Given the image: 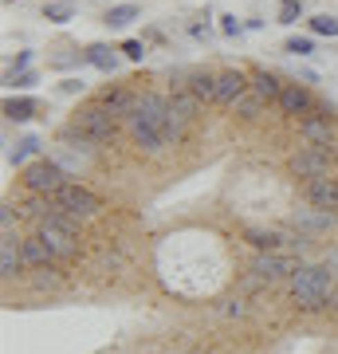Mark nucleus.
I'll use <instances>...</instances> for the list:
<instances>
[{"label":"nucleus","mask_w":338,"mask_h":354,"mask_svg":"<svg viewBox=\"0 0 338 354\" xmlns=\"http://www.w3.org/2000/svg\"><path fill=\"white\" fill-rule=\"evenodd\" d=\"M165 111H169V99H165V95H158V91H138V106L126 114V127H130L134 142H138L146 153L165 150V134H162Z\"/></svg>","instance_id":"f257e3e1"},{"label":"nucleus","mask_w":338,"mask_h":354,"mask_svg":"<svg viewBox=\"0 0 338 354\" xmlns=\"http://www.w3.org/2000/svg\"><path fill=\"white\" fill-rule=\"evenodd\" d=\"M288 288H291V299L303 311H323V307L335 304V276L323 264H299V272L288 279Z\"/></svg>","instance_id":"f03ea898"},{"label":"nucleus","mask_w":338,"mask_h":354,"mask_svg":"<svg viewBox=\"0 0 338 354\" xmlns=\"http://www.w3.org/2000/svg\"><path fill=\"white\" fill-rule=\"evenodd\" d=\"M114 134H118V114H111L99 102L79 106L71 127L63 130L67 142H83V146H106V142H114Z\"/></svg>","instance_id":"7ed1b4c3"},{"label":"nucleus","mask_w":338,"mask_h":354,"mask_svg":"<svg viewBox=\"0 0 338 354\" xmlns=\"http://www.w3.org/2000/svg\"><path fill=\"white\" fill-rule=\"evenodd\" d=\"M79 221L75 216H67V213H48L44 221H36V236L44 241V248H48L55 260L59 256H75L79 252Z\"/></svg>","instance_id":"20e7f679"},{"label":"nucleus","mask_w":338,"mask_h":354,"mask_svg":"<svg viewBox=\"0 0 338 354\" xmlns=\"http://www.w3.org/2000/svg\"><path fill=\"white\" fill-rule=\"evenodd\" d=\"M335 106H314L311 114H303L299 118V134H303V142L307 146H319V150H330L335 146Z\"/></svg>","instance_id":"39448f33"},{"label":"nucleus","mask_w":338,"mask_h":354,"mask_svg":"<svg viewBox=\"0 0 338 354\" xmlns=\"http://www.w3.org/2000/svg\"><path fill=\"white\" fill-rule=\"evenodd\" d=\"M55 209H59V213H67V216H75V221H91V216L99 213L102 205H99V197H95L87 185L67 181V185L55 193Z\"/></svg>","instance_id":"423d86ee"},{"label":"nucleus","mask_w":338,"mask_h":354,"mask_svg":"<svg viewBox=\"0 0 338 354\" xmlns=\"http://www.w3.org/2000/svg\"><path fill=\"white\" fill-rule=\"evenodd\" d=\"M24 185H28V193H48V197H55V193L67 185V174H63L59 162L36 158V162L24 169Z\"/></svg>","instance_id":"0eeeda50"},{"label":"nucleus","mask_w":338,"mask_h":354,"mask_svg":"<svg viewBox=\"0 0 338 354\" xmlns=\"http://www.w3.org/2000/svg\"><path fill=\"white\" fill-rule=\"evenodd\" d=\"M288 169L295 177L307 181H319V177H330V150H319V146H299V150L288 158Z\"/></svg>","instance_id":"6e6552de"},{"label":"nucleus","mask_w":338,"mask_h":354,"mask_svg":"<svg viewBox=\"0 0 338 354\" xmlns=\"http://www.w3.org/2000/svg\"><path fill=\"white\" fill-rule=\"evenodd\" d=\"M299 272V264L291 260V256H283V252H256L252 256V276L260 279V283H279V279H291Z\"/></svg>","instance_id":"1a4fd4ad"},{"label":"nucleus","mask_w":338,"mask_h":354,"mask_svg":"<svg viewBox=\"0 0 338 354\" xmlns=\"http://www.w3.org/2000/svg\"><path fill=\"white\" fill-rule=\"evenodd\" d=\"M28 268L24 260V241L16 232H4L0 236V279H16Z\"/></svg>","instance_id":"9d476101"},{"label":"nucleus","mask_w":338,"mask_h":354,"mask_svg":"<svg viewBox=\"0 0 338 354\" xmlns=\"http://www.w3.org/2000/svg\"><path fill=\"white\" fill-rule=\"evenodd\" d=\"M276 106L283 114H291V118H299V114H311L319 102H314L311 87H303V83H283V91H279Z\"/></svg>","instance_id":"9b49d317"},{"label":"nucleus","mask_w":338,"mask_h":354,"mask_svg":"<svg viewBox=\"0 0 338 354\" xmlns=\"http://www.w3.org/2000/svg\"><path fill=\"white\" fill-rule=\"evenodd\" d=\"M307 201L323 213H338V177H319V181H307L303 185Z\"/></svg>","instance_id":"f8f14e48"},{"label":"nucleus","mask_w":338,"mask_h":354,"mask_svg":"<svg viewBox=\"0 0 338 354\" xmlns=\"http://www.w3.org/2000/svg\"><path fill=\"white\" fill-rule=\"evenodd\" d=\"M248 87H252L248 71H220V75H216V102H220V106H236V99Z\"/></svg>","instance_id":"ddd939ff"},{"label":"nucleus","mask_w":338,"mask_h":354,"mask_svg":"<svg viewBox=\"0 0 338 354\" xmlns=\"http://www.w3.org/2000/svg\"><path fill=\"white\" fill-rule=\"evenodd\" d=\"M95 102H99V106H106L111 114H118V118H126V114L138 106V91H130V87H106Z\"/></svg>","instance_id":"4468645a"},{"label":"nucleus","mask_w":338,"mask_h":354,"mask_svg":"<svg viewBox=\"0 0 338 354\" xmlns=\"http://www.w3.org/2000/svg\"><path fill=\"white\" fill-rule=\"evenodd\" d=\"M189 127H193V118L177 111H165V122H162V134H165V146H181L189 138Z\"/></svg>","instance_id":"2eb2a0df"},{"label":"nucleus","mask_w":338,"mask_h":354,"mask_svg":"<svg viewBox=\"0 0 338 354\" xmlns=\"http://www.w3.org/2000/svg\"><path fill=\"white\" fill-rule=\"evenodd\" d=\"M189 91L200 102H216V75L213 71H200V67H189Z\"/></svg>","instance_id":"dca6fc26"},{"label":"nucleus","mask_w":338,"mask_h":354,"mask_svg":"<svg viewBox=\"0 0 338 354\" xmlns=\"http://www.w3.org/2000/svg\"><path fill=\"white\" fill-rule=\"evenodd\" d=\"M232 111H236L240 118H248V122H252V118H260V114L267 111V99H263L260 91H252V87H248V91H244V95L236 99V106H232Z\"/></svg>","instance_id":"f3484780"},{"label":"nucleus","mask_w":338,"mask_h":354,"mask_svg":"<svg viewBox=\"0 0 338 354\" xmlns=\"http://www.w3.org/2000/svg\"><path fill=\"white\" fill-rule=\"evenodd\" d=\"M335 225V213H323V209H314V213H307V209H299L295 213V228H303V232H323V228Z\"/></svg>","instance_id":"a211bd4d"},{"label":"nucleus","mask_w":338,"mask_h":354,"mask_svg":"<svg viewBox=\"0 0 338 354\" xmlns=\"http://www.w3.org/2000/svg\"><path fill=\"white\" fill-rule=\"evenodd\" d=\"M252 91H260L267 102H276V99H279V91H283V83H279L272 71H252Z\"/></svg>","instance_id":"6ab92c4d"},{"label":"nucleus","mask_w":338,"mask_h":354,"mask_svg":"<svg viewBox=\"0 0 338 354\" xmlns=\"http://www.w3.org/2000/svg\"><path fill=\"white\" fill-rule=\"evenodd\" d=\"M169 111L185 114V118H197V111H200V99L193 95V91H173V95H169Z\"/></svg>","instance_id":"aec40b11"},{"label":"nucleus","mask_w":338,"mask_h":354,"mask_svg":"<svg viewBox=\"0 0 338 354\" xmlns=\"http://www.w3.org/2000/svg\"><path fill=\"white\" fill-rule=\"evenodd\" d=\"M87 64H95L99 71H114V67H118V55H114V48H106V44H91Z\"/></svg>","instance_id":"412c9836"},{"label":"nucleus","mask_w":338,"mask_h":354,"mask_svg":"<svg viewBox=\"0 0 338 354\" xmlns=\"http://www.w3.org/2000/svg\"><path fill=\"white\" fill-rule=\"evenodd\" d=\"M24 260H28V268H48L55 256L44 248V241H39V236H32V241H24Z\"/></svg>","instance_id":"4be33fe9"},{"label":"nucleus","mask_w":338,"mask_h":354,"mask_svg":"<svg viewBox=\"0 0 338 354\" xmlns=\"http://www.w3.org/2000/svg\"><path fill=\"white\" fill-rule=\"evenodd\" d=\"M102 20H106L111 28H130L134 20H138V8H134V4H118V8H111Z\"/></svg>","instance_id":"5701e85b"},{"label":"nucleus","mask_w":338,"mask_h":354,"mask_svg":"<svg viewBox=\"0 0 338 354\" xmlns=\"http://www.w3.org/2000/svg\"><path fill=\"white\" fill-rule=\"evenodd\" d=\"M4 114H8L12 122H28V118L36 114V102L32 99H8L4 102Z\"/></svg>","instance_id":"b1692460"},{"label":"nucleus","mask_w":338,"mask_h":354,"mask_svg":"<svg viewBox=\"0 0 338 354\" xmlns=\"http://www.w3.org/2000/svg\"><path fill=\"white\" fill-rule=\"evenodd\" d=\"M248 241L256 244L260 252H272V248H279V244H283V236H279V232H272V228H267V232H263V228H252Z\"/></svg>","instance_id":"393cba45"},{"label":"nucleus","mask_w":338,"mask_h":354,"mask_svg":"<svg viewBox=\"0 0 338 354\" xmlns=\"http://www.w3.org/2000/svg\"><path fill=\"white\" fill-rule=\"evenodd\" d=\"M32 288H36V291L59 288V272H55V268H36V276H32Z\"/></svg>","instance_id":"a878e982"},{"label":"nucleus","mask_w":338,"mask_h":354,"mask_svg":"<svg viewBox=\"0 0 338 354\" xmlns=\"http://www.w3.org/2000/svg\"><path fill=\"white\" fill-rule=\"evenodd\" d=\"M32 153H39V138H24V142H16V146H12V153H8V162H12V165H20L24 158H32Z\"/></svg>","instance_id":"bb28decb"},{"label":"nucleus","mask_w":338,"mask_h":354,"mask_svg":"<svg viewBox=\"0 0 338 354\" xmlns=\"http://www.w3.org/2000/svg\"><path fill=\"white\" fill-rule=\"evenodd\" d=\"M311 32L314 36H338V16H311Z\"/></svg>","instance_id":"cd10ccee"},{"label":"nucleus","mask_w":338,"mask_h":354,"mask_svg":"<svg viewBox=\"0 0 338 354\" xmlns=\"http://www.w3.org/2000/svg\"><path fill=\"white\" fill-rule=\"evenodd\" d=\"M299 16H303V4H299V0H283V4H279V24H295Z\"/></svg>","instance_id":"c85d7f7f"},{"label":"nucleus","mask_w":338,"mask_h":354,"mask_svg":"<svg viewBox=\"0 0 338 354\" xmlns=\"http://www.w3.org/2000/svg\"><path fill=\"white\" fill-rule=\"evenodd\" d=\"M283 51H291V55H311L314 51V44L307 36H291L288 44H283Z\"/></svg>","instance_id":"c756f323"},{"label":"nucleus","mask_w":338,"mask_h":354,"mask_svg":"<svg viewBox=\"0 0 338 354\" xmlns=\"http://www.w3.org/2000/svg\"><path fill=\"white\" fill-rule=\"evenodd\" d=\"M44 16H48L51 24H67V20H71V8H67V4H48Z\"/></svg>","instance_id":"7c9ffc66"},{"label":"nucleus","mask_w":338,"mask_h":354,"mask_svg":"<svg viewBox=\"0 0 338 354\" xmlns=\"http://www.w3.org/2000/svg\"><path fill=\"white\" fill-rule=\"evenodd\" d=\"M220 315H228V319H244V315H248V304H244V299H228V304L220 307Z\"/></svg>","instance_id":"2f4dec72"},{"label":"nucleus","mask_w":338,"mask_h":354,"mask_svg":"<svg viewBox=\"0 0 338 354\" xmlns=\"http://www.w3.org/2000/svg\"><path fill=\"white\" fill-rule=\"evenodd\" d=\"M122 55H126V59H134V64H138L142 55H146V44H142V39H126V44H122Z\"/></svg>","instance_id":"473e14b6"},{"label":"nucleus","mask_w":338,"mask_h":354,"mask_svg":"<svg viewBox=\"0 0 338 354\" xmlns=\"http://www.w3.org/2000/svg\"><path fill=\"white\" fill-rule=\"evenodd\" d=\"M0 228H4V232H16V213H12V205H4V209H0Z\"/></svg>","instance_id":"72a5a7b5"},{"label":"nucleus","mask_w":338,"mask_h":354,"mask_svg":"<svg viewBox=\"0 0 338 354\" xmlns=\"http://www.w3.org/2000/svg\"><path fill=\"white\" fill-rule=\"evenodd\" d=\"M220 32H225V36H240V24H236V16H220Z\"/></svg>","instance_id":"f704fd0d"},{"label":"nucleus","mask_w":338,"mask_h":354,"mask_svg":"<svg viewBox=\"0 0 338 354\" xmlns=\"http://www.w3.org/2000/svg\"><path fill=\"white\" fill-rule=\"evenodd\" d=\"M8 83H16V87H36V75H32V71H24V75H8Z\"/></svg>","instance_id":"c9c22d12"}]
</instances>
